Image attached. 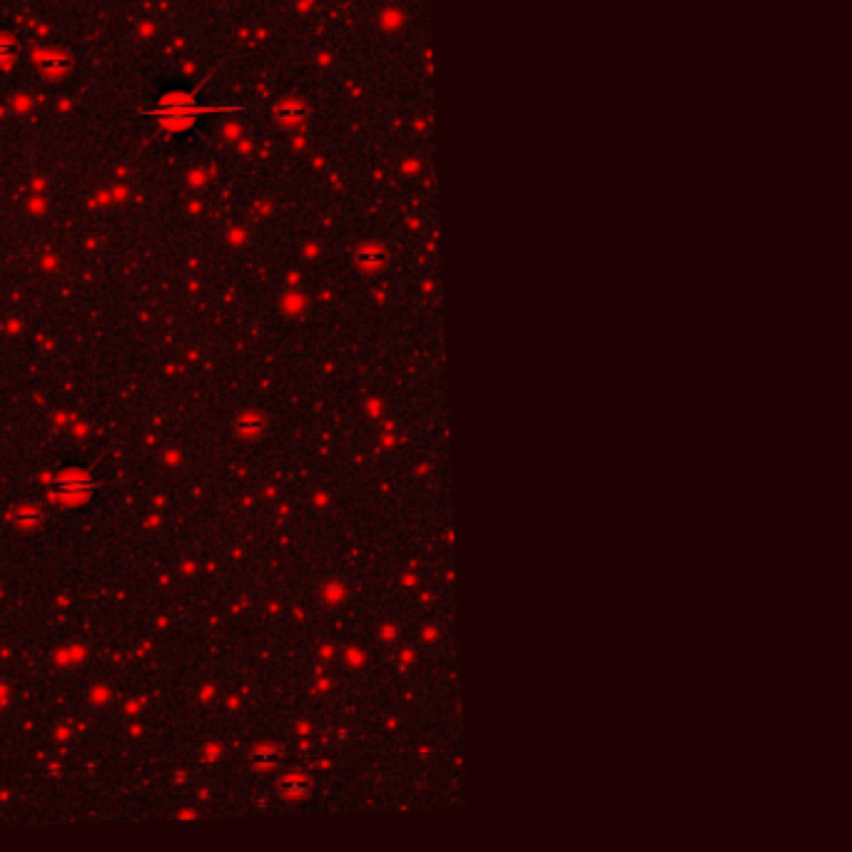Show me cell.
<instances>
[{
  "label": "cell",
  "mask_w": 852,
  "mask_h": 852,
  "mask_svg": "<svg viewBox=\"0 0 852 852\" xmlns=\"http://www.w3.org/2000/svg\"><path fill=\"white\" fill-rule=\"evenodd\" d=\"M16 50H18V45L11 40V37L0 35V58H11V55L16 53Z\"/></svg>",
  "instance_id": "6da1fadb"
}]
</instances>
